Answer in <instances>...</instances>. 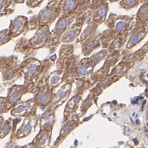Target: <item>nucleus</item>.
I'll use <instances>...</instances> for the list:
<instances>
[{
    "instance_id": "obj_13",
    "label": "nucleus",
    "mask_w": 148,
    "mask_h": 148,
    "mask_svg": "<svg viewBox=\"0 0 148 148\" xmlns=\"http://www.w3.org/2000/svg\"><path fill=\"white\" fill-rule=\"evenodd\" d=\"M11 128H12V127L10 125V121H6L3 125L0 127V139L3 138L4 136H6L9 133V132L10 131Z\"/></svg>"
},
{
    "instance_id": "obj_23",
    "label": "nucleus",
    "mask_w": 148,
    "mask_h": 148,
    "mask_svg": "<svg viewBox=\"0 0 148 148\" xmlns=\"http://www.w3.org/2000/svg\"><path fill=\"white\" fill-rule=\"evenodd\" d=\"M136 123H138V124H139V123H140V122H139V120H137V121H136Z\"/></svg>"
},
{
    "instance_id": "obj_19",
    "label": "nucleus",
    "mask_w": 148,
    "mask_h": 148,
    "mask_svg": "<svg viewBox=\"0 0 148 148\" xmlns=\"http://www.w3.org/2000/svg\"><path fill=\"white\" fill-rule=\"evenodd\" d=\"M38 96L39 99H40L41 102H45V101H46V100L47 99V95L44 94L43 93H41V92L40 93L38 94Z\"/></svg>"
},
{
    "instance_id": "obj_16",
    "label": "nucleus",
    "mask_w": 148,
    "mask_h": 148,
    "mask_svg": "<svg viewBox=\"0 0 148 148\" xmlns=\"http://www.w3.org/2000/svg\"><path fill=\"white\" fill-rule=\"evenodd\" d=\"M8 110L7 106V101H6V98L5 97H0V114L4 113Z\"/></svg>"
},
{
    "instance_id": "obj_12",
    "label": "nucleus",
    "mask_w": 148,
    "mask_h": 148,
    "mask_svg": "<svg viewBox=\"0 0 148 148\" xmlns=\"http://www.w3.org/2000/svg\"><path fill=\"white\" fill-rule=\"evenodd\" d=\"M139 1L140 0H122L120 3V5L125 9L132 8L138 5Z\"/></svg>"
},
{
    "instance_id": "obj_24",
    "label": "nucleus",
    "mask_w": 148,
    "mask_h": 148,
    "mask_svg": "<svg viewBox=\"0 0 148 148\" xmlns=\"http://www.w3.org/2000/svg\"><path fill=\"white\" fill-rule=\"evenodd\" d=\"M141 2H143V1H145V0H141Z\"/></svg>"
},
{
    "instance_id": "obj_21",
    "label": "nucleus",
    "mask_w": 148,
    "mask_h": 148,
    "mask_svg": "<svg viewBox=\"0 0 148 148\" xmlns=\"http://www.w3.org/2000/svg\"><path fill=\"white\" fill-rule=\"evenodd\" d=\"M11 1L16 3H23L25 0H11Z\"/></svg>"
},
{
    "instance_id": "obj_2",
    "label": "nucleus",
    "mask_w": 148,
    "mask_h": 148,
    "mask_svg": "<svg viewBox=\"0 0 148 148\" xmlns=\"http://www.w3.org/2000/svg\"><path fill=\"white\" fill-rule=\"evenodd\" d=\"M50 36L48 26L43 25L40 27L34 36L29 40V44L34 49L43 47Z\"/></svg>"
},
{
    "instance_id": "obj_17",
    "label": "nucleus",
    "mask_w": 148,
    "mask_h": 148,
    "mask_svg": "<svg viewBox=\"0 0 148 148\" xmlns=\"http://www.w3.org/2000/svg\"><path fill=\"white\" fill-rule=\"evenodd\" d=\"M43 0H26V4L29 8H36L42 3Z\"/></svg>"
},
{
    "instance_id": "obj_15",
    "label": "nucleus",
    "mask_w": 148,
    "mask_h": 148,
    "mask_svg": "<svg viewBox=\"0 0 148 148\" xmlns=\"http://www.w3.org/2000/svg\"><path fill=\"white\" fill-rule=\"evenodd\" d=\"M11 0H0V14L4 12L12 4Z\"/></svg>"
},
{
    "instance_id": "obj_11",
    "label": "nucleus",
    "mask_w": 148,
    "mask_h": 148,
    "mask_svg": "<svg viewBox=\"0 0 148 148\" xmlns=\"http://www.w3.org/2000/svg\"><path fill=\"white\" fill-rule=\"evenodd\" d=\"M139 34H140V32L134 34L132 36L131 39H130V40L129 41V42H128L127 45V47H128V48H131V47H132L134 45H136L137 43L139 42L140 40H141V38H143V37L145 36V35H142V34H145V33H142L140 35Z\"/></svg>"
},
{
    "instance_id": "obj_10",
    "label": "nucleus",
    "mask_w": 148,
    "mask_h": 148,
    "mask_svg": "<svg viewBox=\"0 0 148 148\" xmlns=\"http://www.w3.org/2000/svg\"><path fill=\"white\" fill-rule=\"evenodd\" d=\"M12 39V36H11L8 29L2 30L0 32V46L8 43Z\"/></svg>"
},
{
    "instance_id": "obj_9",
    "label": "nucleus",
    "mask_w": 148,
    "mask_h": 148,
    "mask_svg": "<svg viewBox=\"0 0 148 148\" xmlns=\"http://www.w3.org/2000/svg\"><path fill=\"white\" fill-rule=\"evenodd\" d=\"M80 29H81V25H79L78 23L73 25V27L70 28V29L67 32V34L65 35L64 38H63L64 40L66 38V40H65L64 42H66L67 40H68L67 42H68V41H72L74 40V38L75 37H77V35L79 34Z\"/></svg>"
},
{
    "instance_id": "obj_18",
    "label": "nucleus",
    "mask_w": 148,
    "mask_h": 148,
    "mask_svg": "<svg viewBox=\"0 0 148 148\" xmlns=\"http://www.w3.org/2000/svg\"><path fill=\"white\" fill-rule=\"evenodd\" d=\"M31 130H32L31 124H30V123H28L26 124L25 127H23V129L22 130V132H21V133L23 134H27V133H29L30 131H31Z\"/></svg>"
},
{
    "instance_id": "obj_5",
    "label": "nucleus",
    "mask_w": 148,
    "mask_h": 148,
    "mask_svg": "<svg viewBox=\"0 0 148 148\" xmlns=\"http://www.w3.org/2000/svg\"><path fill=\"white\" fill-rule=\"evenodd\" d=\"M79 0H62L58 5L60 14L67 15L74 12L76 10Z\"/></svg>"
},
{
    "instance_id": "obj_20",
    "label": "nucleus",
    "mask_w": 148,
    "mask_h": 148,
    "mask_svg": "<svg viewBox=\"0 0 148 148\" xmlns=\"http://www.w3.org/2000/svg\"><path fill=\"white\" fill-rule=\"evenodd\" d=\"M107 1V0H93L92 4L94 6H98L103 4V3Z\"/></svg>"
},
{
    "instance_id": "obj_1",
    "label": "nucleus",
    "mask_w": 148,
    "mask_h": 148,
    "mask_svg": "<svg viewBox=\"0 0 148 148\" xmlns=\"http://www.w3.org/2000/svg\"><path fill=\"white\" fill-rule=\"evenodd\" d=\"M60 15L58 9V0H53L38 14L39 23L41 25L51 23Z\"/></svg>"
},
{
    "instance_id": "obj_14",
    "label": "nucleus",
    "mask_w": 148,
    "mask_h": 148,
    "mask_svg": "<svg viewBox=\"0 0 148 148\" xmlns=\"http://www.w3.org/2000/svg\"><path fill=\"white\" fill-rule=\"evenodd\" d=\"M138 17L139 19H140V21H145V19H147V3L146 5H144L142 6L140 11H139Z\"/></svg>"
},
{
    "instance_id": "obj_3",
    "label": "nucleus",
    "mask_w": 148,
    "mask_h": 148,
    "mask_svg": "<svg viewBox=\"0 0 148 148\" xmlns=\"http://www.w3.org/2000/svg\"><path fill=\"white\" fill-rule=\"evenodd\" d=\"M28 25V19L25 16H17L11 20L9 32L12 38H16L25 31Z\"/></svg>"
},
{
    "instance_id": "obj_8",
    "label": "nucleus",
    "mask_w": 148,
    "mask_h": 148,
    "mask_svg": "<svg viewBox=\"0 0 148 148\" xmlns=\"http://www.w3.org/2000/svg\"><path fill=\"white\" fill-rule=\"evenodd\" d=\"M32 101L29 100L25 102L24 104H19L15 108L12 112V114L17 115V114H23L25 113H27L32 108Z\"/></svg>"
},
{
    "instance_id": "obj_7",
    "label": "nucleus",
    "mask_w": 148,
    "mask_h": 148,
    "mask_svg": "<svg viewBox=\"0 0 148 148\" xmlns=\"http://www.w3.org/2000/svg\"><path fill=\"white\" fill-rule=\"evenodd\" d=\"M108 3L104 4L103 5H101L99 8L97 9L93 13V20L95 22L101 23L103 22L105 20L106 14H107L108 11Z\"/></svg>"
},
{
    "instance_id": "obj_22",
    "label": "nucleus",
    "mask_w": 148,
    "mask_h": 148,
    "mask_svg": "<svg viewBox=\"0 0 148 148\" xmlns=\"http://www.w3.org/2000/svg\"><path fill=\"white\" fill-rule=\"evenodd\" d=\"M3 117L0 116V126L1 125V124L3 123Z\"/></svg>"
},
{
    "instance_id": "obj_4",
    "label": "nucleus",
    "mask_w": 148,
    "mask_h": 148,
    "mask_svg": "<svg viewBox=\"0 0 148 148\" xmlns=\"http://www.w3.org/2000/svg\"><path fill=\"white\" fill-rule=\"evenodd\" d=\"M26 89L23 86H14L10 89L8 97L6 98L8 110L14 106L21 98V96L25 93Z\"/></svg>"
},
{
    "instance_id": "obj_6",
    "label": "nucleus",
    "mask_w": 148,
    "mask_h": 148,
    "mask_svg": "<svg viewBox=\"0 0 148 148\" xmlns=\"http://www.w3.org/2000/svg\"><path fill=\"white\" fill-rule=\"evenodd\" d=\"M74 19V16H71L69 17H63L59 19L57 24L56 26V29L53 30L54 32H56L58 34H62L65 30H66L69 23L72 22Z\"/></svg>"
}]
</instances>
